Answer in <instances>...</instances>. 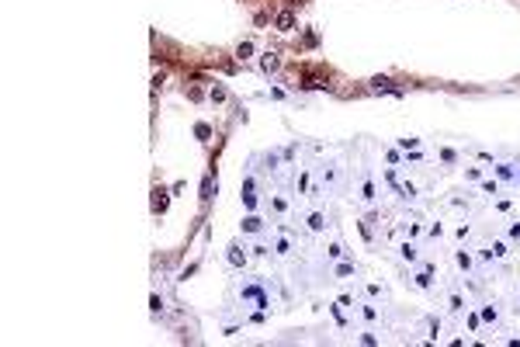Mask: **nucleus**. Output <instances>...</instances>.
<instances>
[{
	"label": "nucleus",
	"instance_id": "1",
	"mask_svg": "<svg viewBox=\"0 0 520 347\" xmlns=\"http://www.w3.org/2000/svg\"><path fill=\"white\" fill-rule=\"evenodd\" d=\"M274 28H277V31H292V28H295V14H292V11H277Z\"/></svg>",
	"mask_w": 520,
	"mask_h": 347
},
{
	"label": "nucleus",
	"instance_id": "2",
	"mask_svg": "<svg viewBox=\"0 0 520 347\" xmlns=\"http://www.w3.org/2000/svg\"><path fill=\"white\" fill-rule=\"evenodd\" d=\"M260 69H264V73H277V69H281V56H277V52H267V56L260 59Z\"/></svg>",
	"mask_w": 520,
	"mask_h": 347
},
{
	"label": "nucleus",
	"instance_id": "3",
	"mask_svg": "<svg viewBox=\"0 0 520 347\" xmlns=\"http://www.w3.org/2000/svg\"><path fill=\"white\" fill-rule=\"evenodd\" d=\"M202 202H212V177H205L202 184Z\"/></svg>",
	"mask_w": 520,
	"mask_h": 347
},
{
	"label": "nucleus",
	"instance_id": "4",
	"mask_svg": "<svg viewBox=\"0 0 520 347\" xmlns=\"http://www.w3.org/2000/svg\"><path fill=\"white\" fill-rule=\"evenodd\" d=\"M250 52H253V46H250V42H243V46H239V49H236V56H239V59H247Z\"/></svg>",
	"mask_w": 520,
	"mask_h": 347
},
{
	"label": "nucleus",
	"instance_id": "5",
	"mask_svg": "<svg viewBox=\"0 0 520 347\" xmlns=\"http://www.w3.org/2000/svg\"><path fill=\"white\" fill-rule=\"evenodd\" d=\"M229 94H226V87H212V101H226Z\"/></svg>",
	"mask_w": 520,
	"mask_h": 347
},
{
	"label": "nucleus",
	"instance_id": "6",
	"mask_svg": "<svg viewBox=\"0 0 520 347\" xmlns=\"http://www.w3.org/2000/svg\"><path fill=\"white\" fill-rule=\"evenodd\" d=\"M371 84H375V87H392V80H388V76H375Z\"/></svg>",
	"mask_w": 520,
	"mask_h": 347
},
{
	"label": "nucleus",
	"instance_id": "7",
	"mask_svg": "<svg viewBox=\"0 0 520 347\" xmlns=\"http://www.w3.org/2000/svg\"><path fill=\"white\" fill-rule=\"evenodd\" d=\"M243 229H250V233H257V229H260V222H257V219H247V222H243Z\"/></svg>",
	"mask_w": 520,
	"mask_h": 347
}]
</instances>
